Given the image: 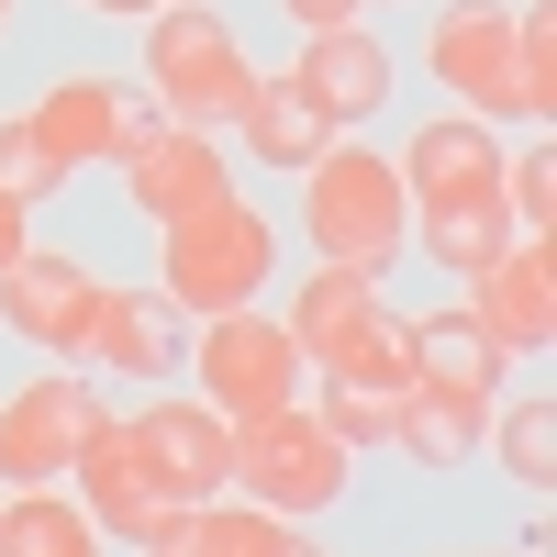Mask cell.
<instances>
[{
  "mask_svg": "<svg viewBox=\"0 0 557 557\" xmlns=\"http://www.w3.org/2000/svg\"><path fill=\"white\" fill-rule=\"evenodd\" d=\"M301 178H312V190H301V223H312L323 268H368V278H380V268L401 257V235H412L401 168H391V157H357V146H323Z\"/></svg>",
  "mask_w": 557,
  "mask_h": 557,
  "instance_id": "obj_1",
  "label": "cell"
},
{
  "mask_svg": "<svg viewBox=\"0 0 557 557\" xmlns=\"http://www.w3.org/2000/svg\"><path fill=\"white\" fill-rule=\"evenodd\" d=\"M146 89H157V112L178 123V134H212V123H235L246 112V89H257V67H246V45L223 34L212 12H168L146 23Z\"/></svg>",
  "mask_w": 557,
  "mask_h": 557,
  "instance_id": "obj_2",
  "label": "cell"
},
{
  "mask_svg": "<svg viewBox=\"0 0 557 557\" xmlns=\"http://www.w3.org/2000/svg\"><path fill=\"white\" fill-rule=\"evenodd\" d=\"M346 469H357V457L323 435L301 401L235 424V491L257 502V513H278V524H301V513H323V502H346Z\"/></svg>",
  "mask_w": 557,
  "mask_h": 557,
  "instance_id": "obj_3",
  "label": "cell"
},
{
  "mask_svg": "<svg viewBox=\"0 0 557 557\" xmlns=\"http://www.w3.org/2000/svg\"><path fill=\"white\" fill-rule=\"evenodd\" d=\"M257 278H268V212L257 201H212L190 223H168V268H157V290L178 312H246L257 301Z\"/></svg>",
  "mask_w": 557,
  "mask_h": 557,
  "instance_id": "obj_4",
  "label": "cell"
},
{
  "mask_svg": "<svg viewBox=\"0 0 557 557\" xmlns=\"http://www.w3.org/2000/svg\"><path fill=\"white\" fill-rule=\"evenodd\" d=\"M290 391H301V346H290V323H268L257 301L201 323V401L223 412V424L290 412Z\"/></svg>",
  "mask_w": 557,
  "mask_h": 557,
  "instance_id": "obj_5",
  "label": "cell"
},
{
  "mask_svg": "<svg viewBox=\"0 0 557 557\" xmlns=\"http://www.w3.org/2000/svg\"><path fill=\"white\" fill-rule=\"evenodd\" d=\"M112 412L89 380H67V368H45V380H23L12 401H0V480L12 491H45V480H67L78 469V446L101 435Z\"/></svg>",
  "mask_w": 557,
  "mask_h": 557,
  "instance_id": "obj_6",
  "label": "cell"
},
{
  "mask_svg": "<svg viewBox=\"0 0 557 557\" xmlns=\"http://www.w3.org/2000/svg\"><path fill=\"white\" fill-rule=\"evenodd\" d=\"M0 312H12L23 346H45V357H89V335H101V312H112V278H89L78 257L23 246L12 268H0Z\"/></svg>",
  "mask_w": 557,
  "mask_h": 557,
  "instance_id": "obj_7",
  "label": "cell"
},
{
  "mask_svg": "<svg viewBox=\"0 0 557 557\" xmlns=\"http://www.w3.org/2000/svg\"><path fill=\"white\" fill-rule=\"evenodd\" d=\"M134 457H146V480L168 502H223L235 491V424H223L212 401H157L134 412Z\"/></svg>",
  "mask_w": 557,
  "mask_h": 557,
  "instance_id": "obj_8",
  "label": "cell"
},
{
  "mask_svg": "<svg viewBox=\"0 0 557 557\" xmlns=\"http://www.w3.org/2000/svg\"><path fill=\"white\" fill-rule=\"evenodd\" d=\"M23 123L45 134V157H57L67 178H78L89 157H134V146L157 134V112L134 101L123 78H57V89H45V101H34Z\"/></svg>",
  "mask_w": 557,
  "mask_h": 557,
  "instance_id": "obj_9",
  "label": "cell"
},
{
  "mask_svg": "<svg viewBox=\"0 0 557 557\" xmlns=\"http://www.w3.org/2000/svg\"><path fill=\"white\" fill-rule=\"evenodd\" d=\"M424 67L469 101V123H524V89H513V12L502 0H469V12H446L435 45H424Z\"/></svg>",
  "mask_w": 557,
  "mask_h": 557,
  "instance_id": "obj_10",
  "label": "cell"
},
{
  "mask_svg": "<svg viewBox=\"0 0 557 557\" xmlns=\"http://www.w3.org/2000/svg\"><path fill=\"white\" fill-rule=\"evenodd\" d=\"M469 323L491 335V357H535L546 335H557V257L535 246V235H513L491 268H480V301H469Z\"/></svg>",
  "mask_w": 557,
  "mask_h": 557,
  "instance_id": "obj_11",
  "label": "cell"
},
{
  "mask_svg": "<svg viewBox=\"0 0 557 557\" xmlns=\"http://www.w3.org/2000/svg\"><path fill=\"white\" fill-rule=\"evenodd\" d=\"M123 178H134V212L157 223H190V212H212V201H235V178H223V157H212V134H178V123H157L146 146L123 157Z\"/></svg>",
  "mask_w": 557,
  "mask_h": 557,
  "instance_id": "obj_12",
  "label": "cell"
},
{
  "mask_svg": "<svg viewBox=\"0 0 557 557\" xmlns=\"http://www.w3.org/2000/svg\"><path fill=\"white\" fill-rule=\"evenodd\" d=\"M290 78H301V101H312L323 123L346 134V123H368V112L391 101V45L368 34V23H335V34H301V67H290Z\"/></svg>",
  "mask_w": 557,
  "mask_h": 557,
  "instance_id": "obj_13",
  "label": "cell"
},
{
  "mask_svg": "<svg viewBox=\"0 0 557 557\" xmlns=\"http://www.w3.org/2000/svg\"><path fill=\"white\" fill-rule=\"evenodd\" d=\"M78 513L101 524V535H134L146 546L157 535V513H190V502H168L157 480H146V457H134V424H101L78 446Z\"/></svg>",
  "mask_w": 557,
  "mask_h": 557,
  "instance_id": "obj_14",
  "label": "cell"
},
{
  "mask_svg": "<svg viewBox=\"0 0 557 557\" xmlns=\"http://www.w3.org/2000/svg\"><path fill=\"white\" fill-rule=\"evenodd\" d=\"M401 168V190L412 201H457V190H502V146H491V123H469V112H446V123H424L412 146L391 157Z\"/></svg>",
  "mask_w": 557,
  "mask_h": 557,
  "instance_id": "obj_15",
  "label": "cell"
},
{
  "mask_svg": "<svg viewBox=\"0 0 557 557\" xmlns=\"http://www.w3.org/2000/svg\"><path fill=\"white\" fill-rule=\"evenodd\" d=\"M480 435H491V401H480V391H435V380H412V391H401L391 446H412L424 469H457V457H469Z\"/></svg>",
  "mask_w": 557,
  "mask_h": 557,
  "instance_id": "obj_16",
  "label": "cell"
},
{
  "mask_svg": "<svg viewBox=\"0 0 557 557\" xmlns=\"http://www.w3.org/2000/svg\"><path fill=\"white\" fill-rule=\"evenodd\" d=\"M235 123H246V146H257V168H312L323 146H335V123H323V112L301 101V78H257Z\"/></svg>",
  "mask_w": 557,
  "mask_h": 557,
  "instance_id": "obj_17",
  "label": "cell"
},
{
  "mask_svg": "<svg viewBox=\"0 0 557 557\" xmlns=\"http://www.w3.org/2000/svg\"><path fill=\"white\" fill-rule=\"evenodd\" d=\"M89 357H101V368H134V380H168V357H178V301H168V290H112Z\"/></svg>",
  "mask_w": 557,
  "mask_h": 557,
  "instance_id": "obj_18",
  "label": "cell"
},
{
  "mask_svg": "<svg viewBox=\"0 0 557 557\" xmlns=\"http://www.w3.org/2000/svg\"><path fill=\"white\" fill-rule=\"evenodd\" d=\"M368 312H380L368 268H312V278H301V301H290V346H301V368H323V357H335Z\"/></svg>",
  "mask_w": 557,
  "mask_h": 557,
  "instance_id": "obj_19",
  "label": "cell"
},
{
  "mask_svg": "<svg viewBox=\"0 0 557 557\" xmlns=\"http://www.w3.org/2000/svg\"><path fill=\"white\" fill-rule=\"evenodd\" d=\"M424 246H435V268L480 278L502 246H513V212H502V190H457V201H424Z\"/></svg>",
  "mask_w": 557,
  "mask_h": 557,
  "instance_id": "obj_20",
  "label": "cell"
},
{
  "mask_svg": "<svg viewBox=\"0 0 557 557\" xmlns=\"http://www.w3.org/2000/svg\"><path fill=\"white\" fill-rule=\"evenodd\" d=\"M0 557H101V524L45 480V491H12V513H0Z\"/></svg>",
  "mask_w": 557,
  "mask_h": 557,
  "instance_id": "obj_21",
  "label": "cell"
},
{
  "mask_svg": "<svg viewBox=\"0 0 557 557\" xmlns=\"http://www.w3.org/2000/svg\"><path fill=\"white\" fill-rule=\"evenodd\" d=\"M491 335H480V323L469 312H424V323H412V380H435V391H480L491 401Z\"/></svg>",
  "mask_w": 557,
  "mask_h": 557,
  "instance_id": "obj_22",
  "label": "cell"
},
{
  "mask_svg": "<svg viewBox=\"0 0 557 557\" xmlns=\"http://www.w3.org/2000/svg\"><path fill=\"white\" fill-rule=\"evenodd\" d=\"M323 435H335L346 457L357 446H391V424H401V391H380V380H335V368H323V412H312Z\"/></svg>",
  "mask_w": 557,
  "mask_h": 557,
  "instance_id": "obj_23",
  "label": "cell"
},
{
  "mask_svg": "<svg viewBox=\"0 0 557 557\" xmlns=\"http://www.w3.org/2000/svg\"><path fill=\"white\" fill-rule=\"evenodd\" d=\"M491 446H502V469H513V480L546 502V480H557V401H546V391H524V401L491 424Z\"/></svg>",
  "mask_w": 557,
  "mask_h": 557,
  "instance_id": "obj_24",
  "label": "cell"
},
{
  "mask_svg": "<svg viewBox=\"0 0 557 557\" xmlns=\"http://www.w3.org/2000/svg\"><path fill=\"white\" fill-rule=\"evenodd\" d=\"M301 524H278V513H257V502H190V546L201 557H278Z\"/></svg>",
  "mask_w": 557,
  "mask_h": 557,
  "instance_id": "obj_25",
  "label": "cell"
},
{
  "mask_svg": "<svg viewBox=\"0 0 557 557\" xmlns=\"http://www.w3.org/2000/svg\"><path fill=\"white\" fill-rule=\"evenodd\" d=\"M323 368H335V380H380V391H412V323H401V312H368V323H357V335H346L335 357H323Z\"/></svg>",
  "mask_w": 557,
  "mask_h": 557,
  "instance_id": "obj_26",
  "label": "cell"
},
{
  "mask_svg": "<svg viewBox=\"0 0 557 557\" xmlns=\"http://www.w3.org/2000/svg\"><path fill=\"white\" fill-rule=\"evenodd\" d=\"M513 89H524V123L557 112V12H513Z\"/></svg>",
  "mask_w": 557,
  "mask_h": 557,
  "instance_id": "obj_27",
  "label": "cell"
},
{
  "mask_svg": "<svg viewBox=\"0 0 557 557\" xmlns=\"http://www.w3.org/2000/svg\"><path fill=\"white\" fill-rule=\"evenodd\" d=\"M57 190H67V168L45 157V134L34 123H0V201L34 212V201H57Z\"/></svg>",
  "mask_w": 557,
  "mask_h": 557,
  "instance_id": "obj_28",
  "label": "cell"
},
{
  "mask_svg": "<svg viewBox=\"0 0 557 557\" xmlns=\"http://www.w3.org/2000/svg\"><path fill=\"white\" fill-rule=\"evenodd\" d=\"M502 212H513L524 235L546 246V223H557V146H546V134L524 146V168H502Z\"/></svg>",
  "mask_w": 557,
  "mask_h": 557,
  "instance_id": "obj_29",
  "label": "cell"
},
{
  "mask_svg": "<svg viewBox=\"0 0 557 557\" xmlns=\"http://www.w3.org/2000/svg\"><path fill=\"white\" fill-rule=\"evenodd\" d=\"M357 12H368V0H290L301 34H335V23H357Z\"/></svg>",
  "mask_w": 557,
  "mask_h": 557,
  "instance_id": "obj_30",
  "label": "cell"
},
{
  "mask_svg": "<svg viewBox=\"0 0 557 557\" xmlns=\"http://www.w3.org/2000/svg\"><path fill=\"white\" fill-rule=\"evenodd\" d=\"M78 12H123V23H157L168 0H78Z\"/></svg>",
  "mask_w": 557,
  "mask_h": 557,
  "instance_id": "obj_31",
  "label": "cell"
},
{
  "mask_svg": "<svg viewBox=\"0 0 557 557\" xmlns=\"http://www.w3.org/2000/svg\"><path fill=\"white\" fill-rule=\"evenodd\" d=\"M23 257V201H0V268Z\"/></svg>",
  "mask_w": 557,
  "mask_h": 557,
  "instance_id": "obj_32",
  "label": "cell"
},
{
  "mask_svg": "<svg viewBox=\"0 0 557 557\" xmlns=\"http://www.w3.org/2000/svg\"><path fill=\"white\" fill-rule=\"evenodd\" d=\"M278 557H323V546H312V535H290V546H278Z\"/></svg>",
  "mask_w": 557,
  "mask_h": 557,
  "instance_id": "obj_33",
  "label": "cell"
},
{
  "mask_svg": "<svg viewBox=\"0 0 557 557\" xmlns=\"http://www.w3.org/2000/svg\"><path fill=\"white\" fill-rule=\"evenodd\" d=\"M0 23H12V0H0Z\"/></svg>",
  "mask_w": 557,
  "mask_h": 557,
  "instance_id": "obj_34",
  "label": "cell"
}]
</instances>
